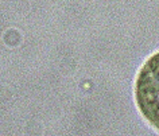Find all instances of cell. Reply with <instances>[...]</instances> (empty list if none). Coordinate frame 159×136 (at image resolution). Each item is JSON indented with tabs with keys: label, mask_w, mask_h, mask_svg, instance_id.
<instances>
[{
	"label": "cell",
	"mask_w": 159,
	"mask_h": 136,
	"mask_svg": "<svg viewBox=\"0 0 159 136\" xmlns=\"http://www.w3.org/2000/svg\"><path fill=\"white\" fill-rule=\"evenodd\" d=\"M132 94L142 119L159 132V49L139 66L134 78Z\"/></svg>",
	"instance_id": "obj_1"
}]
</instances>
